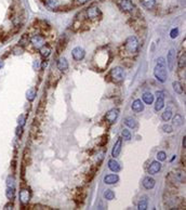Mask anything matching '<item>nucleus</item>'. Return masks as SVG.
Here are the masks:
<instances>
[{
	"label": "nucleus",
	"instance_id": "1",
	"mask_svg": "<svg viewBox=\"0 0 186 210\" xmlns=\"http://www.w3.org/2000/svg\"><path fill=\"white\" fill-rule=\"evenodd\" d=\"M154 76L156 77L158 81L165 82L167 80V69H166V61L163 57H159L157 60V64L154 69Z\"/></svg>",
	"mask_w": 186,
	"mask_h": 210
},
{
	"label": "nucleus",
	"instance_id": "2",
	"mask_svg": "<svg viewBox=\"0 0 186 210\" xmlns=\"http://www.w3.org/2000/svg\"><path fill=\"white\" fill-rule=\"evenodd\" d=\"M109 76L112 78V80L114 82H121L122 80L124 79V71L121 68V67H114V68L110 71Z\"/></svg>",
	"mask_w": 186,
	"mask_h": 210
},
{
	"label": "nucleus",
	"instance_id": "3",
	"mask_svg": "<svg viewBox=\"0 0 186 210\" xmlns=\"http://www.w3.org/2000/svg\"><path fill=\"white\" fill-rule=\"evenodd\" d=\"M124 48L128 52L130 53H134L138 51V41L136 39L135 36H130L129 38L126 40V43H124Z\"/></svg>",
	"mask_w": 186,
	"mask_h": 210
},
{
	"label": "nucleus",
	"instance_id": "4",
	"mask_svg": "<svg viewBox=\"0 0 186 210\" xmlns=\"http://www.w3.org/2000/svg\"><path fill=\"white\" fill-rule=\"evenodd\" d=\"M118 5H119L120 9L123 10L124 12H132L134 10V5L131 0H119Z\"/></svg>",
	"mask_w": 186,
	"mask_h": 210
},
{
	"label": "nucleus",
	"instance_id": "5",
	"mask_svg": "<svg viewBox=\"0 0 186 210\" xmlns=\"http://www.w3.org/2000/svg\"><path fill=\"white\" fill-rule=\"evenodd\" d=\"M156 96H157V101H156L155 104V110L159 112L165 106V96H163V92L162 91H157Z\"/></svg>",
	"mask_w": 186,
	"mask_h": 210
},
{
	"label": "nucleus",
	"instance_id": "6",
	"mask_svg": "<svg viewBox=\"0 0 186 210\" xmlns=\"http://www.w3.org/2000/svg\"><path fill=\"white\" fill-rule=\"evenodd\" d=\"M175 59H177V53L174 49H171L167 55V64L170 71H173L174 64H175Z\"/></svg>",
	"mask_w": 186,
	"mask_h": 210
},
{
	"label": "nucleus",
	"instance_id": "7",
	"mask_svg": "<svg viewBox=\"0 0 186 210\" xmlns=\"http://www.w3.org/2000/svg\"><path fill=\"white\" fill-rule=\"evenodd\" d=\"M118 116H119V110H117V108H112V110L107 112L105 118L109 124H113V122L116 121Z\"/></svg>",
	"mask_w": 186,
	"mask_h": 210
},
{
	"label": "nucleus",
	"instance_id": "8",
	"mask_svg": "<svg viewBox=\"0 0 186 210\" xmlns=\"http://www.w3.org/2000/svg\"><path fill=\"white\" fill-rule=\"evenodd\" d=\"M30 191L27 189H23L21 192H20V201H21L23 205H26V204L29 203L30 201Z\"/></svg>",
	"mask_w": 186,
	"mask_h": 210
},
{
	"label": "nucleus",
	"instance_id": "9",
	"mask_svg": "<svg viewBox=\"0 0 186 210\" xmlns=\"http://www.w3.org/2000/svg\"><path fill=\"white\" fill-rule=\"evenodd\" d=\"M72 55H73V57H74L75 61H81L84 57V55H86V52H84V49L80 48V47H76V48L73 49Z\"/></svg>",
	"mask_w": 186,
	"mask_h": 210
},
{
	"label": "nucleus",
	"instance_id": "10",
	"mask_svg": "<svg viewBox=\"0 0 186 210\" xmlns=\"http://www.w3.org/2000/svg\"><path fill=\"white\" fill-rule=\"evenodd\" d=\"M30 42L33 43V45L35 48L39 49L45 45V39H43V37L40 36V35H35V36L31 37Z\"/></svg>",
	"mask_w": 186,
	"mask_h": 210
},
{
	"label": "nucleus",
	"instance_id": "11",
	"mask_svg": "<svg viewBox=\"0 0 186 210\" xmlns=\"http://www.w3.org/2000/svg\"><path fill=\"white\" fill-rule=\"evenodd\" d=\"M86 13H87V16H88L89 19H96V17L101 15L100 9L96 7H91V8H89V9H87Z\"/></svg>",
	"mask_w": 186,
	"mask_h": 210
},
{
	"label": "nucleus",
	"instance_id": "12",
	"mask_svg": "<svg viewBox=\"0 0 186 210\" xmlns=\"http://www.w3.org/2000/svg\"><path fill=\"white\" fill-rule=\"evenodd\" d=\"M121 146H122V140H121V139H118L117 141H116V143H115L114 147H113V150H112V156L114 158L118 157V156L120 155V152H121Z\"/></svg>",
	"mask_w": 186,
	"mask_h": 210
},
{
	"label": "nucleus",
	"instance_id": "13",
	"mask_svg": "<svg viewBox=\"0 0 186 210\" xmlns=\"http://www.w3.org/2000/svg\"><path fill=\"white\" fill-rule=\"evenodd\" d=\"M161 169V164H160L158 160H155L150 164V166L148 167V173L149 174H156L160 171Z\"/></svg>",
	"mask_w": 186,
	"mask_h": 210
},
{
	"label": "nucleus",
	"instance_id": "14",
	"mask_svg": "<svg viewBox=\"0 0 186 210\" xmlns=\"http://www.w3.org/2000/svg\"><path fill=\"white\" fill-rule=\"evenodd\" d=\"M131 108H132V110L133 112H135V113H140V112H142V110H144V104H143V102H142L141 100H134L133 101V103H132V105H131Z\"/></svg>",
	"mask_w": 186,
	"mask_h": 210
},
{
	"label": "nucleus",
	"instance_id": "15",
	"mask_svg": "<svg viewBox=\"0 0 186 210\" xmlns=\"http://www.w3.org/2000/svg\"><path fill=\"white\" fill-rule=\"evenodd\" d=\"M57 68L63 73H65L68 69V62H67L65 57H60L59 59V61H57Z\"/></svg>",
	"mask_w": 186,
	"mask_h": 210
},
{
	"label": "nucleus",
	"instance_id": "16",
	"mask_svg": "<svg viewBox=\"0 0 186 210\" xmlns=\"http://www.w3.org/2000/svg\"><path fill=\"white\" fill-rule=\"evenodd\" d=\"M119 181V177H118L117 174H107V176H105V178H104V183L105 184H115L117 183V182Z\"/></svg>",
	"mask_w": 186,
	"mask_h": 210
},
{
	"label": "nucleus",
	"instance_id": "17",
	"mask_svg": "<svg viewBox=\"0 0 186 210\" xmlns=\"http://www.w3.org/2000/svg\"><path fill=\"white\" fill-rule=\"evenodd\" d=\"M108 168H109L113 172H115V173H116V172H119L120 169H121L119 162H118L117 160H115V158L114 159H110L109 161H108Z\"/></svg>",
	"mask_w": 186,
	"mask_h": 210
},
{
	"label": "nucleus",
	"instance_id": "18",
	"mask_svg": "<svg viewBox=\"0 0 186 210\" xmlns=\"http://www.w3.org/2000/svg\"><path fill=\"white\" fill-rule=\"evenodd\" d=\"M156 184V181L150 177H146L145 179L143 180V186L145 187L146 190H152L154 189V186Z\"/></svg>",
	"mask_w": 186,
	"mask_h": 210
},
{
	"label": "nucleus",
	"instance_id": "19",
	"mask_svg": "<svg viewBox=\"0 0 186 210\" xmlns=\"http://www.w3.org/2000/svg\"><path fill=\"white\" fill-rule=\"evenodd\" d=\"M39 52L42 57H48L51 54V48L48 45H43L41 48H39Z\"/></svg>",
	"mask_w": 186,
	"mask_h": 210
},
{
	"label": "nucleus",
	"instance_id": "20",
	"mask_svg": "<svg viewBox=\"0 0 186 210\" xmlns=\"http://www.w3.org/2000/svg\"><path fill=\"white\" fill-rule=\"evenodd\" d=\"M142 100H143V102L145 103V104H153L154 102V96L150 92H145L143 94V96H142Z\"/></svg>",
	"mask_w": 186,
	"mask_h": 210
},
{
	"label": "nucleus",
	"instance_id": "21",
	"mask_svg": "<svg viewBox=\"0 0 186 210\" xmlns=\"http://www.w3.org/2000/svg\"><path fill=\"white\" fill-rule=\"evenodd\" d=\"M124 124H126V126H128L129 128H132V129L136 128V126H138L136 120L132 117H127L126 119H124Z\"/></svg>",
	"mask_w": 186,
	"mask_h": 210
},
{
	"label": "nucleus",
	"instance_id": "22",
	"mask_svg": "<svg viewBox=\"0 0 186 210\" xmlns=\"http://www.w3.org/2000/svg\"><path fill=\"white\" fill-rule=\"evenodd\" d=\"M36 96H37V92H36V90H35L34 88L29 89V90L27 91V93H26V98H27V100H28L29 102H33V101L35 100V98H36Z\"/></svg>",
	"mask_w": 186,
	"mask_h": 210
},
{
	"label": "nucleus",
	"instance_id": "23",
	"mask_svg": "<svg viewBox=\"0 0 186 210\" xmlns=\"http://www.w3.org/2000/svg\"><path fill=\"white\" fill-rule=\"evenodd\" d=\"M171 117H172V110H169V108H168V110H166L161 115V118H162V120H163V121H169V120L171 119Z\"/></svg>",
	"mask_w": 186,
	"mask_h": 210
},
{
	"label": "nucleus",
	"instance_id": "24",
	"mask_svg": "<svg viewBox=\"0 0 186 210\" xmlns=\"http://www.w3.org/2000/svg\"><path fill=\"white\" fill-rule=\"evenodd\" d=\"M7 187L8 189H15V179L12 176L7 178Z\"/></svg>",
	"mask_w": 186,
	"mask_h": 210
},
{
	"label": "nucleus",
	"instance_id": "25",
	"mask_svg": "<svg viewBox=\"0 0 186 210\" xmlns=\"http://www.w3.org/2000/svg\"><path fill=\"white\" fill-rule=\"evenodd\" d=\"M142 3L147 9H153L156 5V0H142Z\"/></svg>",
	"mask_w": 186,
	"mask_h": 210
},
{
	"label": "nucleus",
	"instance_id": "26",
	"mask_svg": "<svg viewBox=\"0 0 186 210\" xmlns=\"http://www.w3.org/2000/svg\"><path fill=\"white\" fill-rule=\"evenodd\" d=\"M173 125L175 127H180L183 125V117H182L181 115H175V117L173 118Z\"/></svg>",
	"mask_w": 186,
	"mask_h": 210
},
{
	"label": "nucleus",
	"instance_id": "27",
	"mask_svg": "<svg viewBox=\"0 0 186 210\" xmlns=\"http://www.w3.org/2000/svg\"><path fill=\"white\" fill-rule=\"evenodd\" d=\"M172 86H173V89L174 91L177 93H179V94H181L182 92H183V87H182V85L180 84L179 81H174L173 84H172Z\"/></svg>",
	"mask_w": 186,
	"mask_h": 210
},
{
	"label": "nucleus",
	"instance_id": "28",
	"mask_svg": "<svg viewBox=\"0 0 186 210\" xmlns=\"http://www.w3.org/2000/svg\"><path fill=\"white\" fill-rule=\"evenodd\" d=\"M104 198L107 199V201H113L115 198V193L112 191V190H106L104 192Z\"/></svg>",
	"mask_w": 186,
	"mask_h": 210
},
{
	"label": "nucleus",
	"instance_id": "29",
	"mask_svg": "<svg viewBox=\"0 0 186 210\" xmlns=\"http://www.w3.org/2000/svg\"><path fill=\"white\" fill-rule=\"evenodd\" d=\"M5 195H7L8 199H10V201L14 199V197H15V189H8V187H7Z\"/></svg>",
	"mask_w": 186,
	"mask_h": 210
},
{
	"label": "nucleus",
	"instance_id": "30",
	"mask_svg": "<svg viewBox=\"0 0 186 210\" xmlns=\"http://www.w3.org/2000/svg\"><path fill=\"white\" fill-rule=\"evenodd\" d=\"M138 210H145V209H147V201H146L145 198H144V199H141V201L138 203Z\"/></svg>",
	"mask_w": 186,
	"mask_h": 210
},
{
	"label": "nucleus",
	"instance_id": "31",
	"mask_svg": "<svg viewBox=\"0 0 186 210\" xmlns=\"http://www.w3.org/2000/svg\"><path fill=\"white\" fill-rule=\"evenodd\" d=\"M162 130H163V132H166V133H171V132L173 131V128H172L171 125L165 124L162 126Z\"/></svg>",
	"mask_w": 186,
	"mask_h": 210
},
{
	"label": "nucleus",
	"instance_id": "32",
	"mask_svg": "<svg viewBox=\"0 0 186 210\" xmlns=\"http://www.w3.org/2000/svg\"><path fill=\"white\" fill-rule=\"evenodd\" d=\"M121 136H122V138H123L124 140H130V139H131V133H130V131L128 129L122 130Z\"/></svg>",
	"mask_w": 186,
	"mask_h": 210
},
{
	"label": "nucleus",
	"instance_id": "33",
	"mask_svg": "<svg viewBox=\"0 0 186 210\" xmlns=\"http://www.w3.org/2000/svg\"><path fill=\"white\" fill-rule=\"evenodd\" d=\"M166 158H167V154L165 153V152H158L157 153V159L158 161H163V160H166Z\"/></svg>",
	"mask_w": 186,
	"mask_h": 210
},
{
	"label": "nucleus",
	"instance_id": "34",
	"mask_svg": "<svg viewBox=\"0 0 186 210\" xmlns=\"http://www.w3.org/2000/svg\"><path fill=\"white\" fill-rule=\"evenodd\" d=\"M185 60H186V56H185V53L182 54V56L180 57V61H179V67L180 68H183L185 67Z\"/></svg>",
	"mask_w": 186,
	"mask_h": 210
},
{
	"label": "nucleus",
	"instance_id": "35",
	"mask_svg": "<svg viewBox=\"0 0 186 210\" xmlns=\"http://www.w3.org/2000/svg\"><path fill=\"white\" fill-rule=\"evenodd\" d=\"M13 53H14L15 55H20L23 53V49H22V47H20V45H17V47H15V48H13Z\"/></svg>",
	"mask_w": 186,
	"mask_h": 210
},
{
	"label": "nucleus",
	"instance_id": "36",
	"mask_svg": "<svg viewBox=\"0 0 186 210\" xmlns=\"http://www.w3.org/2000/svg\"><path fill=\"white\" fill-rule=\"evenodd\" d=\"M25 121H26V117H25L24 115H21L19 117V126H21V127H24V125H25Z\"/></svg>",
	"mask_w": 186,
	"mask_h": 210
},
{
	"label": "nucleus",
	"instance_id": "37",
	"mask_svg": "<svg viewBox=\"0 0 186 210\" xmlns=\"http://www.w3.org/2000/svg\"><path fill=\"white\" fill-rule=\"evenodd\" d=\"M170 36H171V38H177V37L179 36V29L177 28L172 29L171 33H170Z\"/></svg>",
	"mask_w": 186,
	"mask_h": 210
},
{
	"label": "nucleus",
	"instance_id": "38",
	"mask_svg": "<svg viewBox=\"0 0 186 210\" xmlns=\"http://www.w3.org/2000/svg\"><path fill=\"white\" fill-rule=\"evenodd\" d=\"M47 5H48L49 7L53 8L57 5V2H56V0H47Z\"/></svg>",
	"mask_w": 186,
	"mask_h": 210
},
{
	"label": "nucleus",
	"instance_id": "39",
	"mask_svg": "<svg viewBox=\"0 0 186 210\" xmlns=\"http://www.w3.org/2000/svg\"><path fill=\"white\" fill-rule=\"evenodd\" d=\"M22 133H23V127L19 126V127H17V129H16V136H21Z\"/></svg>",
	"mask_w": 186,
	"mask_h": 210
},
{
	"label": "nucleus",
	"instance_id": "40",
	"mask_svg": "<svg viewBox=\"0 0 186 210\" xmlns=\"http://www.w3.org/2000/svg\"><path fill=\"white\" fill-rule=\"evenodd\" d=\"M3 209H5V210H8V209H13V204H8V205H5V208Z\"/></svg>",
	"mask_w": 186,
	"mask_h": 210
},
{
	"label": "nucleus",
	"instance_id": "41",
	"mask_svg": "<svg viewBox=\"0 0 186 210\" xmlns=\"http://www.w3.org/2000/svg\"><path fill=\"white\" fill-rule=\"evenodd\" d=\"M77 1H78V3H80V5H84V3L88 2L89 0H77Z\"/></svg>",
	"mask_w": 186,
	"mask_h": 210
},
{
	"label": "nucleus",
	"instance_id": "42",
	"mask_svg": "<svg viewBox=\"0 0 186 210\" xmlns=\"http://www.w3.org/2000/svg\"><path fill=\"white\" fill-rule=\"evenodd\" d=\"M2 67H3V62L2 61H0V69L2 68Z\"/></svg>",
	"mask_w": 186,
	"mask_h": 210
},
{
	"label": "nucleus",
	"instance_id": "43",
	"mask_svg": "<svg viewBox=\"0 0 186 210\" xmlns=\"http://www.w3.org/2000/svg\"><path fill=\"white\" fill-rule=\"evenodd\" d=\"M183 147H185V136L183 138Z\"/></svg>",
	"mask_w": 186,
	"mask_h": 210
}]
</instances>
